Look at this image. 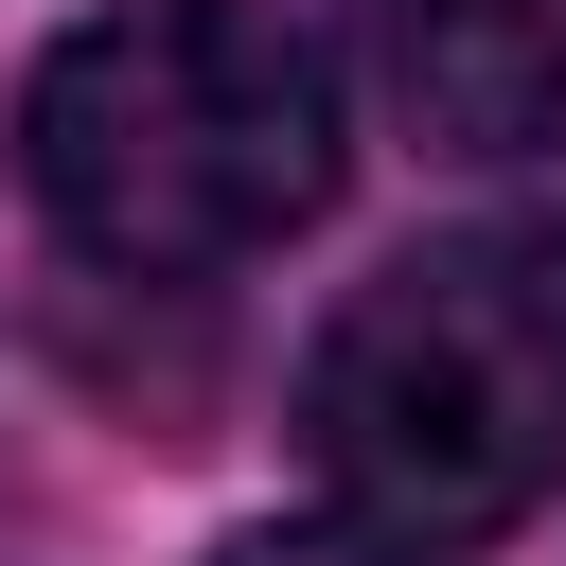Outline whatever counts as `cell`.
<instances>
[{
	"mask_svg": "<svg viewBox=\"0 0 566 566\" xmlns=\"http://www.w3.org/2000/svg\"><path fill=\"white\" fill-rule=\"evenodd\" d=\"M212 566H442V548H389V531H230Z\"/></svg>",
	"mask_w": 566,
	"mask_h": 566,
	"instance_id": "277c9868",
	"label": "cell"
},
{
	"mask_svg": "<svg viewBox=\"0 0 566 566\" xmlns=\"http://www.w3.org/2000/svg\"><path fill=\"white\" fill-rule=\"evenodd\" d=\"M336 159H354L336 53L265 0H124V18L53 35L35 88H18L35 212L88 265H142V283L265 265L283 230L336 212Z\"/></svg>",
	"mask_w": 566,
	"mask_h": 566,
	"instance_id": "6da1fadb",
	"label": "cell"
},
{
	"mask_svg": "<svg viewBox=\"0 0 566 566\" xmlns=\"http://www.w3.org/2000/svg\"><path fill=\"white\" fill-rule=\"evenodd\" d=\"M301 460L336 531L478 548L566 460V283L531 248H407L301 354Z\"/></svg>",
	"mask_w": 566,
	"mask_h": 566,
	"instance_id": "7a4b0ae2",
	"label": "cell"
},
{
	"mask_svg": "<svg viewBox=\"0 0 566 566\" xmlns=\"http://www.w3.org/2000/svg\"><path fill=\"white\" fill-rule=\"evenodd\" d=\"M389 71L460 159H566V0H389Z\"/></svg>",
	"mask_w": 566,
	"mask_h": 566,
	"instance_id": "3957f363",
	"label": "cell"
}]
</instances>
